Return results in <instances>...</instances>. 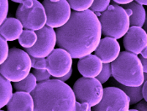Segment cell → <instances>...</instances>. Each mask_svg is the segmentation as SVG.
I'll list each match as a JSON object with an SVG mask.
<instances>
[{
    "mask_svg": "<svg viewBox=\"0 0 147 111\" xmlns=\"http://www.w3.org/2000/svg\"><path fill=\"white\" fill-rule=\"evenodd\" d=\"M102 34L115 39H121L130 28L129 17L125 9L113 3L99 17Z\"/></svg>",
    "mask_w": 147,
    "mask_h": 111,
    "instance_id": "obj_4",
    "label": "cell"
},
{
    "mask_svg": "<svg viewBox=\"0 0 147 111\" xmlns=\"http://www.w3.org/2000/svg\"><path fill=\"white\" fill-rule=\"evenodd\" d=\"M130 100L123 90L117 87H107L103 90L101 102L94 111H129Z\"/></svg>",
    "mask_w": 147,
    "mask_h": 111,
    "instance_id": "obj_9",
    "label": "cell"
},
{
    "mask_svg": "<svg viewBox=\"0 0 147 111\" xmlns=\"http://www.w3.org/2000/svg\"><path fill=\"white\" fill-rule=\"evenodd\" d=\"M37 86V80L33 74H30L22 81L13 84V87L17 92L31 94Z\"/></svg>",
    "mask_w": 147,
    "mask_h": 111,
    "instance_id": "obj_20",
    "label": "cell"
},
{
    "mask_svg": "<svg viewBox=\"0 0 147 111\" xmlns=\"http://www.w3.org/2000/svg\"><path fill=\"white\" fill-rule=\"evenodd\" d=\"M32 74H34L37 82H39V83L49 80L50 77L51 76L46 69H34Z\"/></svg>",
    "mask_w": 147,
    "mask_h": 111,
    "instance_id": "obj_26",
    "label": "cell"
},
{
    "mask_svg": "<svg viewBox=\"0 0 147 111\" xmlns=\"http://www.w3.org/2000/svg\"><path fill=\"white\" fill-rule=\"evenodd\" d=\"M31 64L34 69H46V58H37L30 57Z\"/></svg>",
    "mask_w": 147,
    "mask_h": 111,
    "instance_id": "obj_28",
    "label": "cell"
},
{
    "mask_svg": "<svg viewBox=\"0 0 147 111\" xmlns=\"http://www.w3.org/2000/svg\"><path fill=\"white\" fill-rule=\"evenodd\" d=\"M57 45L72 58H82L95 52L101 41L102 29L98 17L91 10L71 13L68 23L57 29Z\"/></svg>",
    "mask_w": 147,
    "mask_h": 111,
    "instance_id": "obj_1",
    "label": "cell"
},
{
    "mask_svg": "<svg viewBox=\"0 0 147 111\" xmlns=\"http://www.w3.org/2000/svg\"><path fill=\"white\" fill-rule=\"evenodd\" d=\"M71 74H72V69L68 73L67 75H65V76H63V77H61V78H57L58 80H60V81H61V82H63V83H65L66 81H67L69 78H71Z\"/></svg>",
    "mask_w": 147,
    "mask_h": 111,
    "instance_id": "obj_33",
    "label": "cell"
},
{
    "mask_svg": "<svg viewBox=\"0 0 147 111\" xmlns=\"http://www.w3.org/2000/svg\"><path fill=\"white\" fill-rule=\"evenodd\" d=\"M0 111H3V110H0Z\"/></svg>",
    "mask_w": 147,
    "mask_h": 111,
    "instance_id": "obj_39",
    "label": "cell"
},
{
    "mask_svg": "<svg viewBox=\"0 0 147 111\" xmlns=\"http://www.w3.org/2000/svg\"><path fill=\"white\" fill-rule=\"evenodd\" d=\"M142 94H143V99L145 100V102L147 103V81L144 83L143 84V89H142Z\"/></svg>",
    "mask_w": 147,
    "mask_h": 111,
    "instance_id": "obj_32",
    "label": "cell"
},
{
    "mask_svg": "<svg viewBox=\"0 0 147 111\" xmlns=\"http://www.w3.org/2000/svg\"><path fill=\"white\" fill-rule=\"evenodd\" d=\"M120 53V45L117 39L109 37L102 39L95 50V55L102 64H112L119 58Z\"/></svg>",
    "mask_w": 147,
    "mask_h": 111,
    "instance_id": "obj_13",
    "label": "cell"
},
{
    "mask_svg": "<svg viewBox=\"0 0 147 111\" xmlns=\"http://www.w3.org/2000/svg\"><path fill=\"white\" fill-rule=\"evenodd\" d=\"M138 3H140V4H141L142 6L143 5H146L147 6V1H140V0H138V1H136Z\"/></svg>",
    "mask_w": 147,
    "mask_h": 111,
    "instance_id": "obj_35",
    "label": "cell"
},
{
    "mask_svg": "<svg viewBox=\"0 0 147 111\" xmlns=\"http://www.w3.org/2000/svg\"><path fill=\"white\" fill-rule=\"evenodd\" d=\"M132 1H117V0H114L113 1V3H115L116 4H122V5H127V4H129V3H131Z\"/></svg>",
    "mask_w": 147,
    "mask_h": 111,
    "instance_id": "obj_34",
    "label": "cell"
},
{
    "mask_svg": "<svg viewBox=\"0 0 147 111\" xmlns=\"http://www.w3.org/2000/svg\"><path fill=\"white\" fill-rule=\"evenodd\" d=\"M72 90L78 102L88 103L91 107H95L101 102L104 89L96 78L82 77L75 82Z\"/></svg>",
    "mask_w": 147,
    "mask_h": 111,
    "instance_id": "obj_7",
    "label": "cell"
},
{
    "mask_svg": "<svg viewBox=\"0 0 147 111\" xmlns=\"http://www.w3.org/2000/svg\"><path fill=\"white\" fill-rule=\"evenodd\" d=\"M123 43L127 52L138 56L147 48L146 31L140 27H130Z\"/></svg>",
    "mask_w": 147,
    "mask_h": 111,
    "instance_id": "obj_12",
    "label": "cell"
},
{
    "mask_svg": "<svg viewBox=\"0 0 147 111\" xmlns=\"http://www.w3.org/2000/svg\"><path fill=\"white\" fill-rule=\"evenodd\" d=\"M112 76L120 84L139 87L144 84V69L140 58L127 51L120 53L111 64Z\"/></svg>",
    "mask_w": 147,
    "mask_h": 111,
    "instance_id": "obj_3",
    "label": "cell"
},
{
    "mask_svg": "<svg viewBox=\"0 0 147 111\" xmlns=\"http://www.w3.org/2000/svg\"><path fill=\"white\" fill-rule=\"evenodd\" d=\"M9 12V2L7 0H0V27L7 19Z\"/></svg>",
    "mask_w": 147,
    "mask_h": 111,
    "instance_id": "obj_27",
    "label": "cell"
},
{
    "mask_svg": "<svg viewBox=\"0 0 147 111\" xmlns=\"http://www.w3.org/2000/svg\"><path fill=\"white\" fill-rule=\"evenodd\" d=\"M23 25L17 19L8 18L0 27V35L6 41L19 39L23 33Z\"/></svg>",
    "mask_w": 147,
    "mask_h": 111,
    "instance_id": "obj_17",
    "label": "cell"
},
{
    "mask_svg": "<svg viewBox=\"0 0 147 111\" xmlns=\"http://www.w3.org/2000/svg\"><path fill=\"white\" fill-rule=\"evenodd\" d=\"M37 42L30 49H25V52L37 58H45L54 50L57 43V33L54 29L45 26L42 29L36 31Z\"/></svg>",
    "mask_w": 147,
    "mask_h": 111,
    "instance_id": "obj_10",
    "label": "cell"
},
{
    "mask_svg": "<svg viewBox=\"0 0 147 111\" xmlns=\"http://www.w3.org/2000/svg\"><path fill=\"white\" fill-rule=\"evenodd\" d=\"M129 111H140V110H136V109H134V110H129Z\"/></svg>",
    "mask_w": 147,
    "mask_h": 111,
    "instance_id": "obj_38",
    "label": "cell"
},
{
    "mask_svg": "<svg viewBox=\"0 0 147 111\" xmlns=\"http://www.w3.org/2000/svg\"><path fill=\"white\" fill-rule=\"evenodd\" d=\"M20 3L16 10V19L27 30L39 31L46 24V13L43 4L36 0L14 1Z\"/></svg>",
    "mask_w": 147,
    "mask_h": 111,
    "instance_id": "obj_6",
    "label": "cell"
},
{
    "mask_svg": "<svg viewBox=\"0 0 147 111\" xmlns=\"http://www.w3.org/2000/svg\"><path fill=\"white\" fill-rule=\"evenodd\" d=\"M111 76H112L111 64H103L102 72L96 78L102 84H105L110 78Z\"/></svg>",
    "mask_w": 147,
    "mask_h": 111,
    "instance_id": "obj_24",
    "label": "cell"
},
{
    "mask_svg": "<svg viewBox=\"0 0 147 111\" xmlns=\"http://www.w3.org/2000/svg\"><path fill=\"white\" fill-rule=\"evenodd\" d=\"M31 68L30 56L22 49L13 48L5 62L0 65V74L9 82L17 83L30 74Z\"/></svg>",
    "mask_w": 147,
    "mask_h": 111,
    "instance_id": "obj_5",
    "label": "cell"
},
{
    "mask_svg": "<svg viewBox=\"0 0 147 111\" xmlns=\"http://www.w3.org/2000/svg\"><path fill=\"white\" fill-rule=\"evenodd\" d=\"M9 53V45L7 41L0 35V65H2L7 59Z\"/></svg>",
    "mask_w": 147,
    "mask_h": 111,
    "instance_id": "obj_25",
    "label": "cell"
},
{
    "mask_svg": "<svg viewBox=\"0 0 147 111\" xmlns=\"http://www.w3.org/2000/svg\"><path fill=\"white\" fill-rule=\"evenodd\" d=\"M124 7L128 16L129 17L130 27L142 28L146 21V12L145 8L136 1H132Z\"/></svg>",
    "mask_w": 147,
    "mask_h": 111,
    "instance_id": "obj_16",
    "label": "cell"
},
{
    "mask_svg": "<svg viewBox=\"0 0 147 111\" xmlns=\"http://www.w3.org/2000/svg\"><path fill=\"white\" fill-rule=\"evenodd\" d=\"M145 25H146V33H147V13H146V21Z\"/></svg>",
    "mask_w": 147,
    "mask_h": 111,
    "instance_id": "obj_37",
    "label": "cell"
},
{
    "mask_svg": "<svg viewBox=\"0 0 147 111\" xmlns=\"http://www.w3.org/2000/svg\"><path fill=\"white\" fill-rule=\"evenodd\" d=\"M34 111H75L76 97L72 89L57 78L38 83L31 93Z\"/></svg>",
    "mask_w": 147,
    "mask_h": 111,
    "instance_id": "obj_2",
    "label": "cell"
},
{
    "mask_svg": "<svg viewBox=\"0 0 147 111\" xmlns=\"http://www.w3.org/2000/svg\"><path fill=\"white\" fill-rule=\"evenodd\" d=\"M147 81V73H145L144 74V83Z\"/></svg>",
    "mask_w": 147,
    "mask_h": 111,
    "instance_id": "obj_36",
    "label": "cell"
},
{
    "mask_svg": "<svg viewBox=\"0 0 147 111\" xmlns=\"http://www.w3.org/2000/svg\"><path fill=\"white\" fill-rule=\"evenodd\" d=\"M114 87H117L125 92L130 100V104H139L143 100V94H142L143 85L139 86V87H128V86L122 85L117 82Z\"/></svg>",
    "mask_w": 147,
    "mask_h": 111,
    "instance_id": "obj_19",
    "label": "cell"
},
{
    "mask_svg": "<svg viewBox=\"0 0 147 111\" xmlns=\"http://www.w3.org/2000/svg\"><path fill=\"white\" fill-rule=\"evenodd\" d=\"M75 111H92V107L88 103H79L77 101Z\"/></svg>",
    "mask_w": 147,
    "mask_h": 111,
    "instance_id": "obj_29",
    "label": "cell"
},
{
    "mask_svg": "<svg viewBox=\"0 0 147 111\" xmlns=\"http://www.w3.org/2000/svg\"><path fill=\"white\" fill-rule=\"evenodd\" d=\"M140 62L142 64L144 73H147V48L139 56Z\"/></svg>",
    "mask_w": 147,
    "mask_h": 111,
    "instance_id": "obj_30",
    "label": "cell"
},
{
    "mask_svg": "<svg viewBox=\"0 0 147 111\" xmlns=\"http://www.w3.org/2000/svg\"><path fill=\"white\" fill-rule=\"evenodd\" d=\"M136 110L140 111H147V103L145 101H141L136 105Z\"/></svg>",
    "mask_w": 147,
    "mask_h": 111,
    "instance_id": "obj_31",
    "label": "cell"
},
{
    "mask_svg": "<svg viewBox=\"0 0 147 111\" xmlns=\"http://www.w3.org/2000/svg\"><path fill=\"white\" fill-rule=\"evenodd\" d=\"M103 64L102 61L95 55H90L81 58L78 64L79 73L84 78H97L102 72Z\"/></svg>",
    "mask_w": 147,
    "mask_h": 111,
    "instance_id": "obj_14",
    "label": "cell"
},
{
    "mask_svg": "<svg viewBox=\"0 0 147 111\" xmlns=\"http://www.w3.org/2000/svg\"><path fill=\"white\" fill-rule=\"evenodd\" d=\"M42 4L45 8L48 27L59 29L66 25L70 20L71 11L67 1L45 0Z\"/></svg>",
    "mask_w": 147,
    "mask_h": 111,
    "instance_id": "obj_8",
    "label": "cell"
},
{
    "mask_svg": "<svg viewBox=\"0 0 147 111\" xmlns=\"http://www.w3.org/2000/svg\"><path fill=\"white\" fill-rule=\"evenodd\" d=\"M13 96L11 82L0 74V110L9 104Z\"/></svg>",
    "mask_w": 147,
    "mask_h": 111,
    "instance_id": "obj_18",
    "label": "cell"
},
{
    "mask_svg": "<svg viewBox=\"0 0 147 111\" xmlns=\"http://www.w3.org/2000/svg\"><path fill=\"white\" fill-rule=\"evenodd\" d=\"M8 111H34V100L30 94L16 92L7 104Z\"/></svg>",
    "mask_w": 147,
    "mask_h": 111,
    "instance_id": "obj_15",
    "label": "cell"
},
{
    "mask_svg": "<svg viewBox=\"0 0 147 111\" xmlns=\"http://www.w3.org/2000/svg\"><path fill=\"white\" fill-rule=\"evenodd\" d=\"M37 42V34L32 30H24L19 39V43L24 49H30Z\"/></svg>",
    "mask_w": 147,
    "mask_h": 111,
    "instance_id": "obj_21",
    "label": "cell"
},
{
    "mask_svg": "<svg viewBox=\"0 0 147 111\" xmlns=\"http://www.w3.org/2000/svg\"><path fill=\"white\" fill-rule=\"evenodd\" d=\"M67 2L71 7V9H73L74 12L78 13L89 10L93 3L92 0H69Z\"/></svg>",
    "mask_w": 147,
    "mask_h": 111,
    "instance_id": "obj_22",
    "label": "cell"
},
{
    "mask_svg": "<svg viewBox=\"0 0 147 111\" xmlns=\"http://www.w3.org/2000/svg\"><path fill=\"white\" fill-rule=\"evenodd\" d=\"M110 6V0H95L91 6V11L94 13H104Z\"/></svg>",
    "mask_w": 147,
    "mask_h": 111,
    "instance_id": "obj_23",
    "label": "cell"
},
{
    "mask_svg": "<svg viewBox=\"0 0 147 111\" xmlns=\"http://www.w3.org/2000/svg\"><path fill=\"white\" fill-rule=\"evenodd\" d=\"M71 66L72 58L65 49H57L46 58V70L55 78L67 75L72 69Z\"/></svg>",
    "mask_w": 147,
    "mask_h": 111,
    "instance_id": "obj_11",
    "label": "cell"
}]
</instances>
